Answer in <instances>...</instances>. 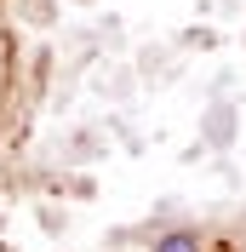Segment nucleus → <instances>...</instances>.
I'll use <instances>...</instances> for the list:
<instances>
[{
	"label": "nucleus",
	"instance_id": "nucleus-1",
	"mask_svg": "<svg viewBox=\"0 0 246 252\" xmlns=\"http://www.w3.org/2000/svg\"><path fill=\"white\" fill-rule=\"evenodd\" d=\"M154 252H200V235L195 229H172V235L154 241Z\"/></svg>",
	"mask_w": 246,
	"mask_h": 252
}]
</instances>
